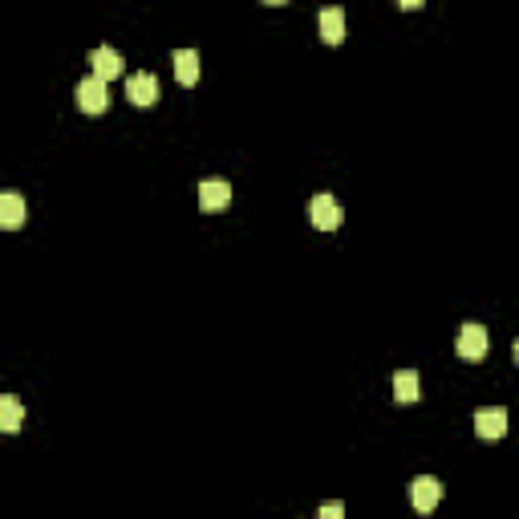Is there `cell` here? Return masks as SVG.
I'll use <instances>...</instances> for the list:
<instances>
[{
    "instance_id": "9a60e30c",
    "label": "cell",
    "mask_w": 519,
    "mask_h": 519,
    "mask_svg": "<svg viewBox=\"0 0 519 519\" xmlns=\"http://www.w3.org/2000/svg\"><path fill=\"white\" fill-rule=\"evenodd\" d=\"M426 0H398V9H406V13H414V9H423Z\"/></svg>"
},
{
    "instance_id": "ba28073f",
    "label": "cell",
    "mask_w": 519,
    "mask_h": 519,
    "mask_svg": "<svg viewBox=\"0 0 519 519\" xmlns=\"http://www.w3.org/2000/svg\"><path fill=\"white\" fill-rule=\"evenodd\" d=\"M475 434L479 439H503L507 434V410L503 406H491V410H475Z\"/></svg>"
},
{
    "instance_id": "8992f818",
    "label": "cell",
    "mask_w": 519,
    "mask_h": 519,
    "mask_svg": "<svg viewBox=\"0 0 519 519\" xmlns=\"http://www.w3.org/2000/svg\"><path fill=\"white\" fill-rule=\"evenodd\" d=\"M231 203V183L228 179H203L199 183V207L203 212H223Z\"/></svg>"
},
{
    "instance_id": "e0dca14e",
    "label": "cell",
    "mask_w": 519,
    "mask_h": 519,
    "mask_svg": "<svg viewBox=\"0 0 519 519\" xmlns=\"http://www.w3.org/2000/svg\"><path fill=\"white\" fill-rule=\"evenodd\" d=\"M511 357H515V365H519V337H515V345H511Z\"/></svg>"
},
{
    "instance_id": "30bf717a",
    "label": "cell",
    "mask_w": 519,
    "mask_h": 519,
    "mask_svg": "<svg viewBox=\"0 0 519 519\" xmlns=\"http://www.w3.org/2000/svg\"><path fill=\"white\" fill-rule=\"evenodd\" d=\"M317 29H321V41L325 45H341L345 41V13L341 9H321Z\"/></svg>"
},
{
    "instance_id": "277c9868",
    "label": "cell",
    "mask_w": 519,
    "mask_h": 519,
    "mask_svg": "<svg viewBox=\"0 0 519 519\" xmlns=\"http://www.w3.org/2000/svg\"><path fill=\"white\" fill-rule=\"evenodd\" d=\"M439 499H442V483L434 475H418L410 483V503H414V511H434L439 507Z\"/></svg>"
},
{
    "instance_id": "7c38bea8",
    "label": "cell",
    "mask_w": 519,
    "mask_h": 519,
    "mask_svg": "<svg viewBox=\"0 0 519 519\" xmlns=\"http://www.w3.org/2000/svg\"><path fill=\"white\" fill-rule=\"evenodd\" d=\"M21 423H25V406H21V398L17 394H4V398H0V431L17 434Z\"/></svg>"
},
{
    "instance_id": "6da1fadb",
    "label": "cell",
    "mask_w": 519,
    "mask_h": 519,
    "mask_svg": "<svg viewBox=\"0 0 519 519\" xmlns=\"http://www.w3.org/2000/svg\"><path fill=\"white\" fill-rule=\"evenodd\" d=\"M458 357L463 361H483L487 353H491V337H487V325H479V321H466L463 329H458V341H455Z\"/></svg>"
},
{
    "instance_id": "7a4b0ae2",
    "label": "cell",
    "mask_w": 519,
    "mask_h": 519,
    "mask_svg": "<svg viewBox=\"0 0 519 519\" xmlns=\"http://www.w3.org/2000/svg\"><path fill=\"white\" fill-rule=\"evenodd\" d=\"M308 220H313V228H321V231H337L341 220H345V212H341V203H337L333 195L321 191V195H313V203H308Z\"/></svg>"
},
{
    "instance_id": "8fae6325",
    "label": "cell",
    "mask_w": 519,
    "mask_h": 519,
    "mask_svg": "<svg viewBox=\"0 0 519 519\" xmlns=\"http://www.w3.org/2000/svg\"><path fill=\"white\" fill-rule=\"evenodd\" d=\"M203 73V62L195 49H175V81L179 86H195Z\"/></svg>"
},
{
    "instance_id": "4fadbf2b",
    "label": "cell",
    "mask_w": 519,
    "mask_h": 519,
    "mask_svg": "<svg viewBox=\"0 0 519 519\" xmlns=\"http://www.w3.org/2000/svg\"><path fill=\"white\" fill-rule=\"evenodd\" d=\"M394 398L398 402H418V398H423V381H418V373L414 370H398L394 373Z\"/></svg>"
},
{
    "instance_id": "9c48e42d",
    "label": "cell",
    "mask_w": 519,
    "mask_h": 519,
    "mask_svg": "<svg viewBox=\"0 0 519 519\" xmlns=\"http://www.w3.org/2000/svg\"><path fill=\"white\" fill-rule=\"evenodd\" d=\"M21 223H25V199H21V191H0V228L17 231Z\"/></svg>"
},
{
    "instance_id": "52a82bcc",
    "label": "cell",
    "mask_w": 519,
    "mask_h": 519,
    "mask_svg": "<svg viewBox=\"0 0 519 519\" xmlns=\"http://www.w3.org/2000/svg\"><path fill=\"white\" fill-rule=\"evenodd\" d=\"M89 65H94V73L102 81L122 78V54H118V49H110V45H97V49H89Z\"/></svg>"
},
{
    "instance_id": "5bb4252c",
    "label": "cell",
    "mask_w": 519,
    "mask_h": 519,
    "mask_svg": "<svg viewBox=\"0 0 519 519\" xmlns=\"http://www.w3.org/2000/svg\"><path fill=\"white\" fill-rule=\"evenodd\" d=\"M317 515H321V519H341V515H345V503H325V507H321Z\"/></svg>"
},
{
    "instance_id": "5b68a950",
    "label": "cell",
    "mask_w": 519,
    "mask_h": 519,
    "mask_svg": "<svg viewBox=\"0 0 519 519\" xmlns=\"http://www.w3.org/2000/svg\"><path fill=\"white\" fill-rule=\"evenodd\" d=\"M126 97L142 110L155 106V102H159V78H155V73H134V78H126Z\"/></svg>"
},
{
    "instance_id": "2e32d148",
    "label": "cell",
    "mask_w": 519,
    "mask_h": 519,
    "mask_svg": "<svg viewBox=\"0 0 519 519\" xmlns=\"http://www.w3.org/2000/svg\"><path fill=\"white\" fill-rule=\"evenodd\" d=\"M260 4H272V9H280V4H289V0H260Z\"/></svg>"
},
{
    "instance_id": "3957f363",
    "label": "cell",
    "mask_w": 519,
    "mask_h": 519,
    "mask_svg": "<svg viewBox=\"0 0 519 519\" xmlns=\"http://www.w3.org/2000/svg\"><path fill=\"white\" fill-rule=\"evenodd\" d=\"M110 81H102L97 73H89L86 81L78 86V106H81V114H106L110 110Z\"/></svg>"
}]
</instances>
